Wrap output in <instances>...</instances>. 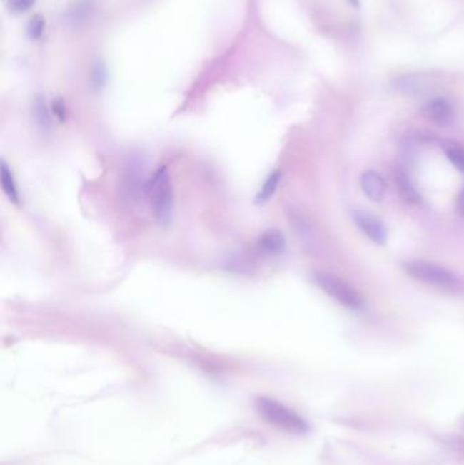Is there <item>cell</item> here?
I'll list each match as a JSON object with an SVG mask.
<instances>
[{
    "label": "cell",
    "instance_id": "6da1fadb",
    "mask_svg": "<svg viewBox=\"0 0 464 465\" xmlns=\"http://www.w3.org/2000/svg\"><path fill=\"white\" fill-rule=\"evenodd\" d=\"M151 211L160 223H168L173 214V188L166 166L158 168L146 184Z\"/></svg>",
    "mask_w": 464,
    "mask_h": 465
},
{
    "label": "cell",
    "instance_id": "7a4b0ae2",
    "mask_svg": "<svg viewBox=\"0 0 464 465\" xmlns=\"http://www.w3.org/2000/svg\"><path fill=\"white\" fill-rule=\"evenodd\" d=\"M258 407L267 421L285 431L293 434H305L309 430L306 421L300 415L276 400L263 397L259 399Z\"/></svg>",
    "mask_w": 464,
    "mask_h": 465
},
{
    "label": "cell",
    "instance_id": "3957f363",
    "mask_svg": "<svg viewBox=\"0 0 464 465\" xmlns=\"http://www.w3.org/2000/svg\"><path fill=\"white\" fill-rule=\"evenodd\" d=\"M313 282L318 285L320 290L324 291L336 302L346 306L351 310H361L365 305L363 295L345 280L335 275L327 272H318L313 277Z\"/></svg>",
    "mask_w": 464,
    "mask_h": 465
},
{
    "label": "cell",
    "instance_id": "277c9868",
    "mask_svg": "<svg viewBox=\"0 0 464 465\" xmlns=\"http://www.w3.org/2000/svg\"><path fill=\"white\" fill-rule=\"evenodd\" d=\"M403 268L413 279L435 287H455L458 277L448 268L426 262V260H410L403 264Z\"/></svg>",
    "mask_w": 464,
    "mask_h": 465
},
{
    "label": "cell",
    "instance_id": "5b68a950",
    "mask_svg": "<svg viewBox=\"0 0 464 465\" xmlns=\"http://www.w3.org/2000/svg\"><path fill=\"white\" fill-rule=\"evenodd\" d=\"M353 220L358 226V229L375 244L384 245L387 241V230L380 219L376 218L368 211L363 210H354L353 211Z\"/></svg>",
    "mask_w": 464,
    "mask_h": 465
},
{
    "label": "cell",
    "instance_id": "8992f818",
    "mask_svg": "<svg viewBox=\"0 0 464 465\" xmlns=\"http://www.w3.org/2000/svg\"><path fill=\"white\" fill-rule=\"evenodd\" d=\"M422 115L440 127H447L453 121V108L448 100L435 97L425 102L422 106Z\"/></svg>",
    "mask_w": 464,
    "mask_h": 465
},
{
    "label": "cell",
    "instance_id": "52a82bcc",
    "mask_svg": "<svg viewBox=\"0 0 464 465\" xmlns=\"http://www.w3.org/2000/svg\"><path fill=\"white\" fill-rule=\"evenodd\" d=\"M360 184L366 198L372 202H381L387 193V183L376 170H366L360 178Z\"/></svg>",
    "mask_w": 464,
    "mask_h": 465
},
{
    "label": "cell",
    "instance_id": "ba28073f",
    "mask_svg": "<svg viewBox=\"0 0 464 465\" xmlns=\"http://www.w3.org/2000/svg\"><path fill=\"white\" fill-rule=\"evenodd\" d=\"M258 247L263 253L268 256H278L282 255L286 249V240L285 235L279 230L270 229L263 232L258 240Z\"/></svg>",
    "mask_w": 464,
    "mask_h": 465
},
{
    "label": "cell",
    "instance_id": "9c48e42d",
    "mask_svg": "<svg viewBox=\"0 0 464 465\" xmlns=\"http://www.w3.org/2000/svg\"><path fill=\"white\" fill-rule=\"evenodd\" d=\"M0 183H1L3 192L6 193L9 200L15 204L19 203V192L15 183L14 175L4 160H1L0 163Z\"/></svg>",
    "mask_w": 464,
    "mask_h": 465
},
{
    "label": "cell",
    "instance_id": "30bf717a",
    "mask_svg": "<svg viewBox=\"0 0 464 465\" xmlns=\"http://www.w3.org/2000/svg\"><path fill=\"white\" fill-rule=\"evenodd\" d=\"M396 183L399 187V192L402 195V198L406 200L407 203L420 204L421 203V195L418 193V190L413 185V183L410 181V177L400 172L396 175Z\"/></svg>",
    "mask_w": 464,
    "mask_h": 465
},
{
    "label": "cell",
    "instance_id": "8fae6325",
    "mask_svg": "<svg viewBox=\"0 0 464 465\" xmlns=\"http://www.w3.org/2000/svg\"><path fill=\"white\" fill-rule=\"evenodd\" d=\"M281 177H282V172L279 169H276L271 175L267 177V180L264 181L263 187H261V190L256 195V204L266 203V202H268L273 198V195L276 193V188L279 185Z\"/></svg>",
    "mask_w": 464,
    "mask_h": 465
},
{
    "label": "cell",
    "instance_id": "7c38bea8",
    "mask_svg": "<svg viewBox=\"0 0 464 465\" xmlns=\"http://www.w3.org/2000/svg\"><path fill=\"white\" fill-rule=\"evenodd\" d=\"M447 158L450 160V163L459 170V172H464V151L462 148L458 147H450L447 150Z\"/></svg>",
    "mask_w": 464,
    "mask_h": 465
},
{
    "label": "cell",
    "instance_id": "4fadbf2b",
    "mask_svg": "<svg viewBox=\"0 0 464 465\" xmlns=\"http://www.w3.org/2000/svg\"><path fill=\"white\" fill-rule=\"evenodd\" d=\"M36 120H37L39 126H40L43 130L49 128V126H51L49 112H48L46 106H45L41 101H39L36 103Z\"/></svg>",
    "mask_w": 464,
    "mask_h": 465
},
{
    "label": "cell",
    "instance_id": "5bb4252c",
    "mask_svg": "<svg viewBox=\"0 0 464 465\" xmlns=\"http://www.w3.org/2000/svg\"><path fill=\"white\" fill-rule=\"evenodd\" d=\"M456 207H458V211L464 217V188L460 190V193L456 199Z\"/></svg>",
    "mask_w": 464,
    "mask_h": 465
},
{
    "label": "cell",
    "instance_id": "9a60e30c",
    "mask_svg": "<svg viewBox=\"0 0 464 465\" xmlns=\"http://www.w3.org/2000/svg\"><path fill=\"white\" fill-rule=\"evenodd\" d=\"M348 1H350L353 6H355V7L360 4V0H348Z\"/></svg>",
    "mask_w": 464,
    "mask_h": 465
}]
</instances>
